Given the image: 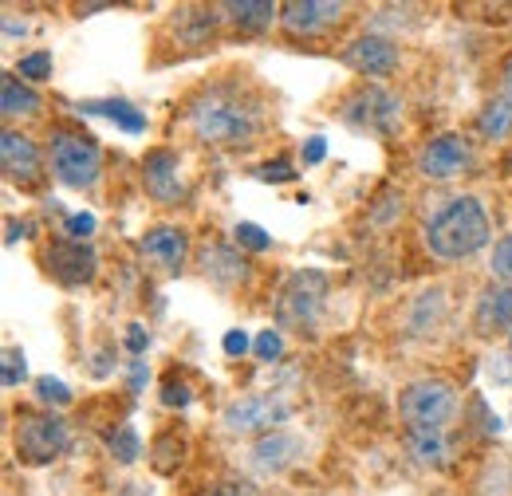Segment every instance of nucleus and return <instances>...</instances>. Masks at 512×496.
I'll use <instances>...</instances> for the list:
<instances>
[{
    "instance_id": "f03ea898",
    "label": "nucleus",
    "mask_w": 512,
    "mask_h": 496,
    "mask_svg": "<svg viewBox=\"0 0 512 496\" xmlns=\"http://www.w3.org/2000/svg\"><path fill=\"white\" fill-rule=\"evenodd\" d=\"M422 241L430 248V256H438L446 264L469 260V256H477V252L493 245V217H489L481 197L457 193L426 217Z\"/></svg>"
},
{
    "instance_id": "f3484780",
    "label": "nucleus",
    "mask_w": 512,
    "mask_h": 496,
    "mask_svg": "<svg viewBox=\"0 0 512 496\" xmlns=\"http://www.w3.org/2000/svg\"><path fill=\"white\" fill-rule=\"evenodd\" d=\"M197 272L213 288H237L249 280V260L237 245H205L197 252Z\"/></svg>"
},
{
    "instance_id": "5701e85b",
    "label": "nucleus",
    "mask_w": 512,
    "mask_h": 496,
    "mask_svg": "<svg viewBox=\"0 0 512 496\" xmlns=\"http://www.w3.org/2000/svg\"><path fill=\"white\" fill-rule=\"evenodd\" d=\"M477 134L485 142H505L512 134V91H497L477 111Z\"/></svg>"
},
{
    "instance_id": "79ce46f5",
    "label": "nucleus",
    "mask_w": 512,
    "mask_h": 496,
    "mask_svg": "<svg viewBox=\"0 0 512 496\" xmlns=\"http://www.w3.org/2000/svg\"><path fill=\"white\" fill-rule=\"evenodd\" d=\"M28 233V225L24 221H16V217H8L4 221V245H20V237Z\"/></svg>"
},
{
    "instance_id": "9b49d317",
    "label": "nucleus",
    "mask_w": 512,
    "mask_h": 496,
    "mask_svg": "<svg viewBox=\"0 0 512 496\" xmlns=\"http://www.w3.org/2000/svg\"><path fill=\"white\" fill-rule=\"evenodd\" d=\"M339 60L347 63L351 71L367 75V79H390L398 71V63H402V52H398V44L390 36H383V32H359L355 40L343 44Z\"/></svg>"
},
{
    "instance_id": "72a5a7b5",
    "label": "nucleus",
    "mask_w": 512,
    "mask_h": 496,
    "mask_svg": "<svg viewBox=\"0 0 512 496\" xmlns=\"http://www.w3.org/2000/svg\"><path fill=\"white\" fill-rule=\"evenodd\" d=\"M170 449H182L178 434H162L154 441V469H158V473H174V469L182 465V453H170Z\"/></svg>"
},
{
    "instance_id": "de8ad7c7",
    "label": "nucleus",
    "mask_w": 512,
    "mask_h": 496,
    "mask_svg": "<svg viewBox=\"0 0 512 496\" xmlns=\"http://www.w3.org/2000/svg\"><path fill=\"white\" fill-rule=\"evenodd\" d=\"M505 166H509V170H512V150H509V158H505Z\"/></svg>"
},
{
    "instance_id": "49530a36",
    "label": "nucleus",
    "mask_w": 512,
    "mask_h": 496,
    "mask_svg": "<svg viewBox=\"0 0 512 496\" xmlns=\"http://www.w3.org/2000/svg\"><path fill=\"white\" fill-rule=\"evenodd\" d=\"M501 83H505V91H512V56L501 63Z\"/></svg>"
},
{
    "instance_id": "c9c22d12",
    "label": "nucleus",
    "mask_w": 512,
    "mask_h": 496,
    "mask_svg": "<svg viewBox=\"0 0 512 496\" xmlns=\"http://www.w3.org/2000/svg\"><path fill=\"white\" fill-rule=\"evenodd\" d=\"M253 351H256V359H260V363H276V359L284 355V335H280V331H272V327H268V331H260V335L253 339Z\"/></svg>"
},
{
    "instance_id": "4be33fe9",
    "label": "nucleus",
    "mask_w": 512,
    "mask_h": 496,
    "mask_svg": "<svg viewBox=\"0 0 512 496\" xmlns=\"http://www.w3.org/2000/svg\"><path fill=\"white\" fill-rule=\"evenodd\" d=\"M0 111H4V119H36L44 111V99H40V91L32 83H20V75H4Z\"/></svg>"
},
{
    "instance_id": "ddd939ff",
    "label": "nucleus",
    "mask_w": 512,
    "mask_h": 496,
    "mask_svg": "<svg viewBox=\"0 0 512 496\" xmlns=\"http://www.w3.org/2000/svg\"><path fill=\"white\" fill-rule=\"evenodd\" d=\"M343 16H347V4H339V0H288V4H280V28L292 36H304V40H316L323 32L339 28Z\"/></svg>"
},
{
    "instance_id": "0eeeda50",
    "label": "nucleus",
    "mask_w": 512,
    "mask_h": 496,
    "mask_svg": "<svg viewBox=\"0 0 512 496\" xmlns=\"http://www.w3.org/2000/svg\"><path fill=\"white\" fill-rule=\"evenodd\" d=\"M292 414H296V402H288L284 394H245L221 410V430L233 437H264L272 430H284Z\"/></svg>"
},
{
    "instance_id": "4468645a",
    "label": "nucleus",
    "mask_w": 512,
    "mask_h": 496,
    "mask_svg": "<svg viewBox=\"0 0 512 496\" xmlns=\"http://www.w3.org/2000/svg\"><path fill=\"white\" fill-rule=\"evenodd\" d=\"M0 166H4V178L12 186H24V189H36L44 182V150L20 134V130H4L0 134Z\"/></svg>"
},
{
    "instance_id": "39448f33",
    "label": "nucleus",
    "mask_w": 512,
    "mask_h": 496,
    "mask_svg": "<svg viewBox=\"0 0 512 496\" xmlns=\"http://www.w3.org/2000/svg\"><path fill=\"white\" fill-rule=\"evenodd\" d=\"M461 410V394L446 378H414L398 390V414L406 430H446Z\"/></svg>"
},
{
    "instance_id": "cd10ccee",
    "label": "nucleus",
    "mask_w": 512,
    "mask_h": 496,
    "mask_svg": "<svg viewBox=\"0 0 512 496\" xmlns=\"http://www.w3.org/2000/svg\"><path fill=\"white\" fill-rule=\"evenodd\" d=\"M402 217V193L394 186H386L375 201H371V225H379V229H386V225H394Z\"/></svg>"
},
{
    "instance_id": "ea45409f",
    "label": "nucleus",
    "mask_w": 512,
    "mask_h": 496,
    "mask_svg": "<svg viewBox=\"0 0 512 496\" xmlns=\"http://www.w3.org/2000/svg\"><path fill=\"white\" fill-rule=\"evenodd\" d=\"M323 158H327V138H323V134H312V138L304 142V166H320Z\"/></svg>"
},
{
    "instance_id": "c03bdc74",
    "label": "nucleus",
    "mask_w": 512,
    "mask_h": 496,
    "mask_svg": "<svg viewBox=\"0 0 512 496\" xmlns=\"http://www.w3.org/2000/svg\"><path fill=\"white\" fill-rule=\"evenodd\" d=\"M142 382H146V367H142V359H134V363H130V390L138 394V390H142Z\"/></svg>"
},
{
    "instance_id": "a211bd4d",
    "label": "nucleus",
    "mask_w": 512,
    "mask_h": 496,
    "mask_svg": "<svg viewBox=\"0 0 512 496\" xmlns=\"http://www.w3.org/2000/svg\"><path fill=\"white\" fill-rule=\"evenodd\" d=\"M473 331L481 339L512 331V284H489L473 304Z\"/></svg>"
},
{
    "instance_id": "6ab92c4d",
    "label": "nucleus",
    "mask_w": 512,
    "mask_h": 496,
    "mask_svg": "<svg viewBox=\"0 0 512 496\" xmlns=\"http://www.w3.org/2000/svg\"><path fill=\"white\" fill-rule=\"evenodd\" d=\"M217 12L225 16L229 28L245 32V36L268 32L272 24H280V4H272V0H225V4H217Z\"/></svg>"
},
{
    "instance_id": "f8f14e48",
    "label": "nucleus",
    "mask_w": 512,
    "mask_h": 496,
    "mask_svg": "<svg viewBox=\"0 0 512 496\" xmlns=\"http://www.w3.org/2000/svg\"><path fill=\"white\" fill-rule=\"evenodd\" d=\"M308 453V437L296 430H272V434L256 437L249 449V465L260 477H280L288 469H296Z\"/></svg>"
},
{
    "instance_id": "b1692460",
    "label": "nucleus",
    "mask_w": 512,
    "mask_h": 496,
    "mask_svg": "<svg viewBox=\"0 0 512 496\" xmlns=\"http://www.w3.org/2000/svg\"><path fill=\"white\" fill-rule=\"evenodd\" d=\"M79 115H99V119H107V123L123 126L127 134H142L146 130V115L127 103V99H87V103H79Z\"/></svg>"
},
{
    "instance_id": "7ed1b4c3",
    "label": "nucleus",
    "mask_w": 512,
    "mask_h": 496,
    "mask_svg": "<svg viewBox=\"0 0 512 496\" xmlns=\"http://www.w3.org/2000/svg\"><path fill=\"white\" fill-rule=\"evenodd\" d=\"M48 166L52 178L67 189H95L103 178V146L71 123H60L48 130Z\"/></svg>"
},
{
    "instance_id": "4c0bfd02",
    "label": "nucleus",
    "mask_w": 512,
    "mask_h": 496,
    "mask_svg": "<svg viewBox=\"0 0 512 496\" xmlns=\"http://www.w3.org/2000/svg\"><path fill=\"white\" fill-rule=\"evenodd\" d=\"M221 347H225V355H229V359H241V355H249V347H253V339H249V331H241V327H233V331H225V339H221Z\"/></svg>"
},
{
    "instance_id": "6e6552de",
    "label": "nucleus",
    "mask_w": 512,
    "mask_h": 496,
    "mask_svg": "<svg viewBox=\"0 0 512 496\" xmlns=\"http://www.w3.org/2000/svg\"><path fill=\"white\" fill-rule=\"evenodd\" d=\"M327 292H331V280L320 268H296L280 296H276V319L288 323V327H312L327 308Z\"/></svg>"
},
{
    "instance_id": "c85d7f7f",
    "label": "nucleus",
    "mask_w": 512,
    "mask_h": 496,
    "mask_svg": "<svg viewBox=\"0 0 512 496\" xmlns=\"http://www.w3.org/2000/svg\"><path fill=\"white\" fill-rule=\"evenodd\" d=\"M52 67H56L52 52H28V56H20V63H16V75L24 83H48L52 79Z\"/></svg>"
},
{
    "instance_id": "dca6fc26",
    "label": "nucleus",
    "mask_w": 512,
    "mask_h": 496,
    "mask_svg": "<svg viewBox=\"0 0 512 496\" xmlns=\"http://www.w3.org/2000/svg\"><path fill=\"white\" fill-rule=\"evenodd\" d=\"M138 248H142V256L162 264L170 276H178L186 268V260H190V233L182 225H150L142 233Z\"/></svg>"
},
{
    "instance_id": "a19ab883",
    "label": "nucleus",
    "mask_w": 512,
    "mask_h": 496,
    "mask_svg": "<svg viewBox=\"0 0 512 496\" xmlns=\"http://www.w3.org/2000/svg\"><path fill=\"white\" fill-rule=\"evenodd\" d=\"M489 378H493L497 386H509L512 382V355H497V359L489 363Z\"/></svg>"
},
{
    "instance_id": "f257e3e1",
    "label": "nucleus",
    "mask_w": 512,
    "mask_h": 496,
    "mask_svg": "<svg viewBox=\"0 0 512 496\" xmlns=\"http://www.w3.org/2000/svg\"><path fill=\"white\" fill-rule=\"evenodd\" d=\"M182 119L193 130L197 142L217 146V150H249L264 134V99L249 83L237 79H213L197 87L190 103L182 107Z\"/></svg>"
},
{
    "instance_id": "423d86ee",
    "label": "nucleus",
    "mask_w": 512,
    "mask_h": 496,
    "mask_svg": "<svg viewBox=\"0 0 512 496\" xmlns=\"http://www.w3.org/2000/svg\"><path fill=\"white\" fill-rule=\"evenodd\" d=\"M339 119L371 138H390L402 126V99L383 83H363L339 103Z\"/></svg>"
},
{
    "instance_id": "393cba45",
    "label": "nucleus",
    "mask_w": 512,
    "mask_h": 496,
    "mask_svg": "<svg viewBox=\"0 0 512 496\" xmlns=\"http://www.w3.org/2000/svg\"><path fill=\"white\" fill-rule=\"evenodd\" d=\"M36 398H40V406H44V410H67L75 394H71V386H67V382L52 378V374H40V378H36Z\"/></svg>"
},
{
    "instance_id": "2f4dec72",
    "label": "nucleus",
    "mask_w": 512,
    "mask_h": 496,
    "mask_svg": "<svg viewBox=\"0 0 512 496\" xmlns=\"http://www.w3.org/2000/svg\"><path fill=\"white\" fill-rule=\"evenodd\" d=\"M0 382L8 386V390H16L24 378H28V359H24V351L20 347H4V359H0Z\"/></svg>"
},
{
    "instance_id": "20e7f679",
    "label": "nucleus",
    "mask_w": 512,
    "mask_h": 496,
    "mask_svg": "<svg viewBox=\"0 0 512 496\" xmlns=\"http://www.w3.org/2000/svg\"><path fill=\"white\" fill-rule=\"evenodd\" d=\"M12 449H16L20 465L44 469L71 449V426L52 410H24L12 426Z\"/></svg>"
},
{
    "instance_id": "1a4fd4ad",
    "label": "nucleus",
    "mask_w": 512,
    "mask_h": 496,
    "mask_svg": "<svg viewBox=\"0 0 512 496\" xmlns=\"http://www.w3.org/2000/svg\"><path fill=\"white\" fill-rule=\"evenodd\" d=\"M477 166V146L457 134V130H446V134H434L418 154H414V170L426 178V182H453L461 174H469Z\"/></svg>"
},
{
    "instance_id": "e433bc0d",
    "label": "nucleus",
    "mask_w": 512,
    "mask_h": 496,
    "mask_svg": "<svg viewBox=\"0 0 512 496\" xmlns=\"http://www.w3.org/2000/svg\"><path fill=\"white\" fill-rule=\"evenodd\" d=\"M95 229H99V221H95L91 213H67L64 217V233L71 241H87Z\"/></svg>"
},
{
    "instance_id": "58836bf2",
    "label": "nucleus",
    "mask_w": 512,
    "mask_h": 496,
    "mask_svg": "<svg viewBox=\"0 0 512 496\" xmlns=\"http://www.w3.org/2000/svg\"><path fill=\"white\" fill-rule=\"evenodd\" d=\"M123 347H127L134 359H142V355H146V347H150V331H146L142 323H130V327H127V339H123Z\"/></svg>"
},
{
    "instance_id": "bb28decb",
    "label": "nucleus",
    "mask_w": 512,
    "mask_h": 496,
    "mask_svg": "<svg viewBox=\"0 0 512 496\" xmlns=\"http://www.w3.org/2000/svg\"><path fill=\"white\" fill-rule=\"evenodd\" d=\"M107 449H111V457H115L119 465H134V461H138V453H142L138 430H134V426H119L115 434L107 437Z\"/></svg>"
},
{
    "instance_id": "aec40b11",
    "label": "nucleus",
    "mask_w": 512,
    "mask_h": 496,
    "mask_svg": "<svg viewBox=\"0 0 512 496\" xmlns=\"http://www.w3.org/2000/svg\"><path fill=\"white\" fill-rule=\"evenodd\" d=\"M402 449L422 469H446L449 457H453V445H449L446 430H406L402 434Z\"/></svg>"
},
{
    "instance_id": "473e14b6",
    "label": "nucleus",
    "mask_w": 512,
    "mask_h": 496,
    "mask_svg": "<svg viewBox=\"0 0 512 496\" xmlns=\"http://www.w3.org/2000/svg\"><path fill=\"white\" fill-rule=\"evenodd\" d=\"M190 402H193V386L186 378L170 374V378L162 382V406H166V410H186Z\"/></svg>"
},
{
    "instance_id": "412c9836",
    "label": "nucleus",
    "mask_w": 512,
    "mask_h": 496,
    "mask_svg": "<svg viewBox=\"0 0 512 496\" xmlns=\"http://www.w3.org/2000/svg\"><path fill=\"white\" fill-rule=\"evenodd\" d=\"M221 12H217V4H209V8H201V4H193V8H178L174 12V32H182V48H201L205 40H213V32H217V20Z\"/></svg>"
},
{
    "instance_id": "7c9ffc66",
    "label": "nucleus",
    "mask_w": 512,
    "mask_h": 496,
    "mask_svg": "<svg viewBox=\"0 0 512 496\" xmlns=\"http://www.w3.org/2000/svg\"><path fill=\"white\" fill-rule=\"evenodd\" d=\"M489 272L497 284H512V229L493 245V256H489Z\"/></svg>"
},
{
    "instance_id": "09e8293b",
    "label": "nucleus",
    "mask_w": 512,
    "mask_h": 496,
    "mask_svg": "<svg viewBox=\"0 0 512 496\" xmlns=\"http://www.w3.org/2000/svg\"><path fill=\"white\" fill-rule=\"evenodd\" d=\"M509 347H512V335H509Z\"/></svg>"
},
{
    "instance_id": "a18cd8bd",
    "label": "nucleus",
    "mask_w": 512,
    "mask_h": 496,
    "mask_svg": "<svg viewBox=\"0 0 512 496\" xmlns=\"http://www.w3.org/2000/svg\"><path fill=\"white\" fill-rule=\"evenodd\" d=\"M24 32H28V24H16L12 16H4V36H8V40H16V36H24Z\"/></svg>"
},
{
    "instance_id": "37998d69",
    "label": "nucleus",
    "mask_w": 512,
    "mask_h": 496,
    "mask_svg": "<svg viewBox=\"0 0 512 496\" xmlns=\"http://www.w3.org/2000/svg\"><path fill=\"white\" fill-rule=\"evenodd\" d=\"M91 363H95V367H91L95 378H107V374H111V363H115V351H99Z\"/></svg>"
},
{
    "instance_id": "9d476101",
    "label": "nucleus",
    "mask_w": 512,
    "mask_h": 496,
    "mask_svg": "<svg viewBox=\"0 0 512 496\" xmlns=\"http://www.w3.org/2000/svg\"><path fill=\"white\" fill-rule=\"evenodd\" d=\"M44 272L60 284V288H87L99 276V252L87 241H71V237H56L52 245L40 252Z\"/></svg>"
},
{
    "instance_id": "c756f323",
    "label": "nucleus",
    "mask_w": 512,
    "mask_h": 496,
    "mask_svg": "<svg viewBox=\"0 0 512 496\" xmlns=\"http://www.w3.org/2000/svg\"><path fill=\"white\" fill-rule=\"evenodd\" d=\"M233 245L241 248V252H268V248H272V237H268L260 225H253V221H237V225H233Z\"/></svg>"
},
{
    "instance_id": "f704fd0d",
    "label": "nucleus",
    "mask_w": 512,
    "mask_h": 496,
    "mask_svg": "<svg viewBox=\"0 0 512 496\" xmlns=\"http://www.w3.org/2000/svg\"><path fill=\"white\" fill-rule=\"evenodd\" d=\"M205 496H260V489H256L249 477H217L209 489H205Z\"/></svg>"
},
{
    "instance_id": "a878e982",
    "label": "nucleus",
    "mask_w": 512,
    "mask_h": 496,
    "mask_svg": "<svg viewBox=\"0 0 512 496\" xmlns=\"http://www.w3.org/2000/svg\"><path fill=\"white\" fill-rule=\"evenodd\" d=\"M253 178H256V182H264V186H288V182H296L300 174H296L292 158L276 154V158H268V162H260V166H256Z\"/></svg>"
},
{
    "instance_id": "2eb2a0df",
    "label": "nucleus",
    "mask_w": 512,
    "mask_h": 496,
    "mask_svg": "<svg viewBox=\"0 0 512 496\" xmlns=\"http://www.w3.org/2000/svg\"><path fill=\"white\" fill-rule=\"evenodd\" d=\"M142 186H146V193H150L158 205H178V201H186L190 182H186L182 162H178V154H174L170 146H158V150H150V154L142 158Z\"/></svg>"
}]
</instances>
